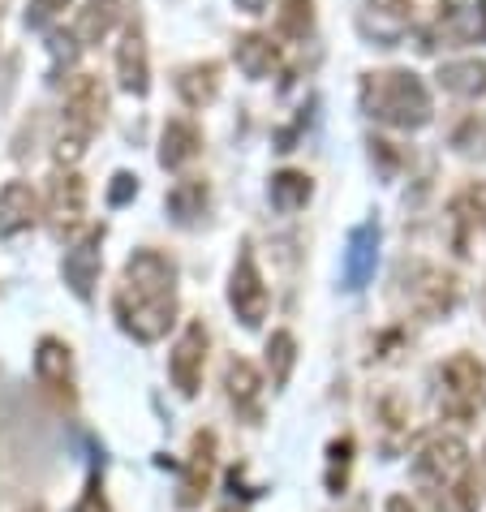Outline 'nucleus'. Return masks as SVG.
Listing matches in <instances>:
<instances>
[{"label": "nucleus", "instance_id": "11", "mask_svg": "<svg viewBox=\"0 0 486 512\" xmlns=\"http://www.w3.org/2000/svg\"><path fill=\"white\" fill-rule=\"evenodd\" d=\"M211 478H216V431H194L190 439V457L181 465V482H177V508L190 512L207 500Z\"/></svg>", "mask_w": 486, "mask_h": 512}, {"label": "nucleus", "instance_id": "15", "mask_svg": "<svg viewBox=\"0 0 486 512\" xmlns=\"http://www.w3.org/2000/svg\"><path fill=\"white\" fill-rule=\"evenodd\" d=\"M117 82L125 95H147L151 91V52H147V35H142V26L130 22L117 44Z\"/></svg>", "mask_w": 486, "mask_h": 512}, {"label": "nucleus", "instance_id": "13", "mask_svg": "<svg viewBox=\"0 0 486 512\" xmlns=\"http://www.w3.org/2000/svg\"><path fill=\"white\" fill-rule=\"evenodd\" d=\"M224 396L241 422L259 426L263 422V379L246 358H228L224 366Z\"/></svg>", "mask_w": 486, "mask_h": 512}, {"label": "nucleus", "instance_id": "38", "mask_svg": "<svg viewBox=\"0 0 486 512\" xmlns=\"http://www.w3.org/2000/svg\"><path fill=\"white\" fill-rule=\"evenodd\" d=\"M26 512H44V508H39V504H35V508H26Z\"/></svg>", "mask_w": 486, "mask_h": 512}, {"label": "nucleus", "instance_id": "26", "mask_svg": "<svg viewBox=\"0 0 486 512\" xmlns=\"http://www.w3.org/2000/svg\"><path fill=\"white\" fill-rule=\"evenodd\" d=\"M310 194H314V181L310 173H297V168H280L267 186L271 207H280V211H302L310 203Z\"/></svg>", "mask_w": 486, "mask_h": 512}, {"label": "nucleus", "instance_id": "6", "mask_svg": "<svg viewBox=\"0 0 486 512\" xmlns=\"http://www.w3.org/2000/svg\"><path fill=\"white\" fill-rule=\"evenodd\" d=\"M396 284H400V293H405V302L418 319H448L456 310V302H461V280L435 263H422V259L400 267Z\"/></svg>", "mask_w": 486, "mask_h": 512}, {"label": "nucleus", "instance_id": "7", "mask_svg": "<svg viewBox=\"0 0 486 512\" xmlns=\"http://www.w3.org/2000/svg\"><path fill=\"white\" fill-rule=\"evenodd\" d=\"M228 306H233V315L241 319V327H250V332L263 327V319H267L271 293H267V280L259 272V259H254L250 241H241L237 263H233V272H228Z\"/></svg>", "mask_w": 486, "mask_h": 512}, {"label": "nucleus", "instance_id": "41", "mask_svg": "<svg viewBox=\"0 0 486 512\" xmlns=\"http://www.w3.org/2000/svg\"><path fill=\"white\" fill-rule=\"evenodd\" d=\"M353 512H362V508H353Z\"/></svg>", "mask_w": 486, "mask_h": 512}, {"label": "nucleus", "instance_id": "1", "mask_svg": "<svg viewBox=\"0 0 486 512\" xmlns=\"http://www.w3.org/2000/svg\"><path fill=\"white\" fill-rule=\"evenodd\" d=\"M117 327L138 345H155L177 323V263L164 250L142 246L121 267V284L112 293Z\"/></svg>", "mask_w": 486, "mask_h": 512}, {"label": "nucleus", "instance_id": "16", "mask_svg": "<svg viewBox=\"0 0 486 512\" xmlns=\"http://www.w3.org/2000/svg\"><path fill=\"white\" fill-rule=\"evenodd\" d=\"M486 224V186H465V190H456L448 198V233H452V250L469 254V241H474V233Z\"/></svg>", "mask_w": 486, "mask_h": 512}, {"label": "nucleus", "instance_id": "30", "mask_svg": "<svg viewBox=\"0 0 486 512\" xmlns=\"http://www.w3.org/2000/svg\"><path fill=\"white\" fill-rule=\"evenodd\" d=\"M452 147L461 151V155H482L486 151V117L469 112V117L452 130Z\"/></svg>", "mask_w": 486, "mask_h": 512}, {"label": "nucleus", "instance_id": "18", "mask_svg": "<svg viewBox=\"0 0 486 512\" xmlns=\"http://www.w3.org/2000/svg\"><path fill=\"white\" fill-rule=\"evenodd\" d=\"M173 87H177V95H181V104H185V108L203 112V108H211V104L220 99V87H224V65H220V61H194V65L177 69Z\"/></svg>", "mask_w": 486, "mask_h": 512}, {"label": "nucleus", "instance_id": "9", "mask_svg": "<svg viewBox=\"0 0 486 512\" xmlns=\"http://www.w3.org/2000/svg\"><path fill=\"white\" fill-rule=\"evenodd\" d=\"M44 216L56 237H74L82 229V216H87V181H82L74 168H56L52 173Z\"/></svg>", "mask_w": 486, "mask_h": 512}, {"label": "nucleus", "instance_id": "32", "mask_svg": "<svg viewBox=\"0 0 486 512\" xmlns=\"http://www.w3.org/2000/svg\"><path fill=\"white\" fill-rule=\"evenodd\" d=\"M130 198H138V177L134 173H117V177H112V186H108V203L125 207Z\"/></svg>", "mask_w": 486, "mask_h": 512}, {"label": "nucleus", "instance_id": "21", "mask_svg": "<svg viewBox=\"0 0 486 512\" xmlns=\"http://www.w3.org/2000/svg\"><path fill=\"white\" fill-rule=\"evenodd\" d=\"M435 26L443 31L448 44H474V39H486V0H482V5H456V0H439Z\"/></svg>", "mask_w": 486, "mask_h": 512}, {"label": "nucleus", "instance_id": "39", "mask_svg": "<svg viewBox=\"0 0 486 512\" xmlns=\"http://www.w3.org/2000/svg\"><path fill=\"white\" fill-rule=\"evenodd\" d=\"M220 512H241V508H220Z\"/></svg>", "mask_w": 486, "mask_h": 512}, {"label": "nucleus", "instance_id": "3", "mask_svg": "<svg viewBox=\"0 0 486 512\" xmlns=\"http://www.w3.org/2000/svg\"><path fill=\"white\" fill-rule=\"evenodd\" d=\"M357 99H362L366 117L388 125V130L418 134L435 121L431 91H426V82L413 69H375V74H362Z\"/></svg>", "mask_w": 486, "mask_h": 512}, {"label": "nucleus", "instance_id": "29", "mask_svg": "<svg viewBox=\"0 0 486 512\" xmlns=\"http://www.w3.org/2000/svg\"><path fill=\"white\" fill-rule=\"evenodd\" d=\"M349 465H353V435H340L327 444V491L340 495L349 487Z\"/></svg>", "mask_w": 486, "mask_h": 512}, {"label": "nucleus", "instance_id": "36", "mask_svg": "<svg viewBox=\"0 0 486 512\" xmlns=\"http://www.w3.org/2000/svg\"><path fill=\"white\" fill-rule=\"evenodd\" d=\"M383 512H418V508L409 504V495H392V500H388V508H383Z\"/></svg>", "mask_w": 486, "mask_h": 512}, {"label": "nucleus", "instance_id": "24", "mask_svg": "<svg viewBox=\"0 0 486 512\" xmlns=\"http://www.w3.org/2000/svg\"><path fill=\"white\" fill-rule=\"evenodd\" d=\"M121 13H125V0H87L74 18V44L78 48L104 44L112 35V26L121 22Z\"/></svg>", "mask_w": 486, "mask_h": 512}, {"label": "nucleus", "instance_id": "34", "mask_svg": "<svg viewBox=\"0 0 486 512\" xmlns=\"http://www.w3.org/2000/svg\"><path fill=\"white\" fill-rule=\"evenodd\" d=\"M370 160H379V168L392 177V173H396V164H400L396 142H388V138H370Z\"/></svg>", "mask_w": 486, "mask_h": 512}, {"label": "nucleus", "instance_id": "25", "mask_svg": "<svg viewBox=\"0 0 486 512\" xmlns=\"http://www.w3.org/2000/svg\"><path fill=\"white\" fill-rule=\"evenodd\" d=\"M435 78H439V87L456 99L486 95V61H478V56H469V61H443Z\"/></svg>", "mask_w": 486, "mask_h": 512}, {"label": "nucleus", "instance_id": "20", "mask_svg": "<svg viewBox=\"0 0 486 512\" xmlns=\"http://www.w3.org/2000/svg\"><path fill=\"white\" fill-rule=\"evenodd\" d=\"M198 151H203V134H198V125L190 117H168L164 130H160V168L177 173V168L198 160Z\"/></svg>", "mask_w": 486, "mask_h": 512}, {"label": "nucleus", "instance_id": "33", "mask_svg": "<svg viewBox=\"0 0 486 512\" xmlns=\"http://www.w3.org/2000/svg\"><path fill=\"white\" fill-rule=\"evenodd\" d=\"M65 5L69 0H31V9H26V26H48Z\"/></svg>", "mask_w": 486, "mask_h": 512}, {"label": "nucleus", "instance_id": "2", "mask_svg": "<svg viewBox=\"0 0 486 512\" xmlns=\"http://www.w3.org/2000/svg\"><path fill=\"white\" fill-rule=\"evenodd\" d=\"M409 474L431 512H478V469L461 435H426Z\"/></svg>", "mask_w": 486, "mask_h": 512}, {"label": "nucleus", "instance_id": "4", "mask_svg": "<svg viewBox=\"0 0 486 512\" xmlns=\"http://www.w3.org/2000/svg\"><path fill=\"white\" fill-rule=\"evenodd\" d=\"M108 121V91L95 74H78L65 91V108H61V130H56V164L74 168L87 155V142L104 130Z\"/></svg>", "mask_w": 486, "mask_h": 512}, {"label": "nucleus", "instance_id": "5", "mask_svg": "<svg viewBox=\"0 0 486 512\" xmlns=\"http://www.w3.org/2000/svg\"><path fill=\"white\" fill-rule=\"evenodd\" d=\"M486 405V366L474 353H452L439 366V414L448 422H474Z\"/></svg>", "mask_w": 486, "mask_h": 512}, {"label": "nucleus", "instance_id": "14", "mask_svg": "<svg viewBox=\"0 0 486 512\" xmlns=\"http://www.w3.org/2000/svg\"><path fill=\"white\" fill-rule=\"evenodd\" d=\"M35 379L56 396V401L74 405V353H69L65 340L44 336L35 349Z\"/></svg>", "mask_w": 486, "mask_h": 512}, {"label": "nucleus", "instance_id": "35", "mask_svg": "<svg viewBox=\"0 0 486 512\" xmlns=\"http://www.w3.org/2000/svg\"><path fill=\"white\" fill-rule=\"evenodd\" d=\"M241 13H250V18H259V13H267V0H237Z\"/></svg>", "mask_w": 486, "mask_h": 512}, {"label": "nucleus", "instance_id": "27", "mask_svg": "<svg viewBox=\"0 0 486 512\" xmlns=\"http://www.w3.org/2000/svg\"><path fill=\"white\" fill-rule=\"evenodd\" d=\"M310 35H314V0H280L276 39H284V44H306Z\"/></svg>", "mask_w": 486, "mask_h": 512}, {"label": "nucleus", "instance_id": "19", "mask_svg": "<svg viewBox=\"0 0 486 512\" xmlns=\"http://www.w3.org/2000/svg\"><path fill=\"white\" fill-rule=\"evenodd\" d=\"M409 22H413V0H366L362 31L379 48H396L400 35L409 31Z\"/></svg>", "mask_w": 486, "mask_h": 512}, {"label": "nucleus", "instance_id": "28", "mask_svg": "<svg viewBox=\"0 0 486 512\" xmlns=\"http://www.w3.org/2000/svg\"><path fill=\"white\" fill-rule=\"evenodd\" d=\"M293 366H297V340H293V332L276 327V332L267 336V375H271V388H276V392L289 388Z\"/></svg>", "mask_w": 486, "mask_h": 512}, {"label": "nucleus", "instance_id": "40", "mask_svg": "<svg viewBox=\"0 0 486 512\" xmlns=\"http://www.w3.org/2000/svg\"><path fill=\"white\" fill-rule=\"evenodd\" d=\"M482 469H486V448H482Z\"/></svg>", "mask_w": 486, "mask_h": 512}, {"label": "nucleus", "instance_id": "12", "mask_svg": "<svg viewBox=\"0 0 486 512\" xmlns=\"http://www.w3.org/2000/svg\"><path fill=\"white\" fill-rule=\"evenodd\" d=\"M379 220H362L353 224L349 237H345V267H340V284L349 293L366 289L375 280V267H379Z\"/></svg>", "mask_w": 486, "mask_h": 512}, {"label": "nucleus", "instance_id": "23", "mask_svg": "<svg viewBox=\"0 0 486 512\" xmlns=\"http://www.w3.org/2000/svg\"><path fill=\"white\" fill-rule=\"evenodd\" d=\"M233 61L250 82H263V78H271L280 69V48L271 44V35L246 31V35L233 39Z\"/></svg>", "mask_w": 486, "mask_h": 512}, {"label": "nucleus", "instance_id": "31", "mask_svg": "<svg viewBox=\"0 0 486 512\" xmlns=\"http://www.w3.org/2000/svg\"><path fill=\"white\" fill-rule=\"evenodd\" d=\"M74 512H112L108 500H104V478H99V474L87 478V491H82V500H78Z\"/></svg>", "mask_w": 486, "mask_h": 512}, {"label": "nucleus", "instance_id": "22", "mask_svg": "<svg viewBox=\"0 0 486 512\" xmlns=\"http://www.w3.org/2000/svg\"><path fill=\"white\" fill-rule=\"evenodd\" d=\"M164 207H168V216H173V224H181V229H194V224H203L207 211H211V186L203 177H181L177 186L168 190Z\"/></svg>", "mask_w": 486, "mask_h": 512}, {"label": "nucleus", "instance_id": "10", "mask_svg": "<svg viewBox=\"0 0 486 512\" xmlns=\"http://www.w3.org/2000/svg\"><path fill=\"white\" fill-rule=\"evenodd\" d=\"M99 267H104V224L82 233L74 246L65 250V263H61V276L69 284V293L78 302H91L95 297V284H99Z\"/></svg>", "mask_w": 486, "mask_h": 512}, {"label": "nucleus", "instance_id": "37", "mask_svg": "<svg viewBox=\"0 0 486 512\" xmlns=\"http://www.w3.org/2000/svg\"><path fill=\"white\" fill-rule=\"evenodd\" d=\"M482 315H486V289H482Z\"/></svg>", "mask_w": 486, "mask_h": 512}, {"label": "nucleus", "instance_id": "17", "mask_svg": "<svg viewBox=\"0 0 486 512\" xmlns=\"http://www.w3.org/2000/svg\"><path fill=\"white\" fill-rule=\"evenodd\" d=\"M39 216H44V203H39L31 181H5L0 186V237L31 233Z\"/></svg>", "mask_w": 486, "mask_h": 512}, {"label": "nucleus", "instance_id": "8", "mask_svg": "<svg viewBox=\"0 0 486 512\" xmlns=\"http://www.w3.org/2000/svg\"><path fill=\"white\" fill-rule=\"evenodd\" d=\"M207 349H211V332L203 319H190L181 327L173 353H168V379L181 396H198L203 388V371H207Z\"/></svg>", "mask_w": 486, "mask_h": 512}]
</instances>
